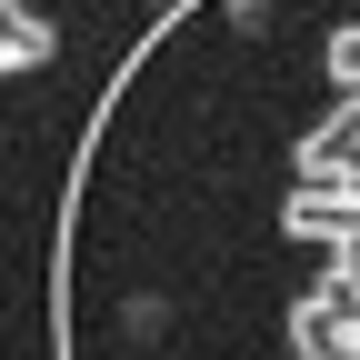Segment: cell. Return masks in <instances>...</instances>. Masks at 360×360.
Masks as SVG:
<instances>
[{"label": "cell", "instance_id": "6da1fadb", "mask_svg": "<svg viewBox=\"0 0 360 360\" xmlns=\"http://www.w3.org/2000/svg\"><path fill=\"white\" fill-rule=\"evenodd\" d=\"M330 70H340V80L360 90V30H340V40H330Z\"/></svg>", "mask_w": 360, "mask_h": 360}, {"label": "cell", "instance_id": "7a4b0ae2", "mask_svg": "<svg viewBox=\"0 0 360 360\" xmlns=\"http://www.w3.org/2000/svg\"><path fill=\"white\" fill-rule=\"evenodd\" d=\"M0 20H11V0H0Z\"/></svg>", "mask_w": 360, "mask_h": 360}]
</instances>
